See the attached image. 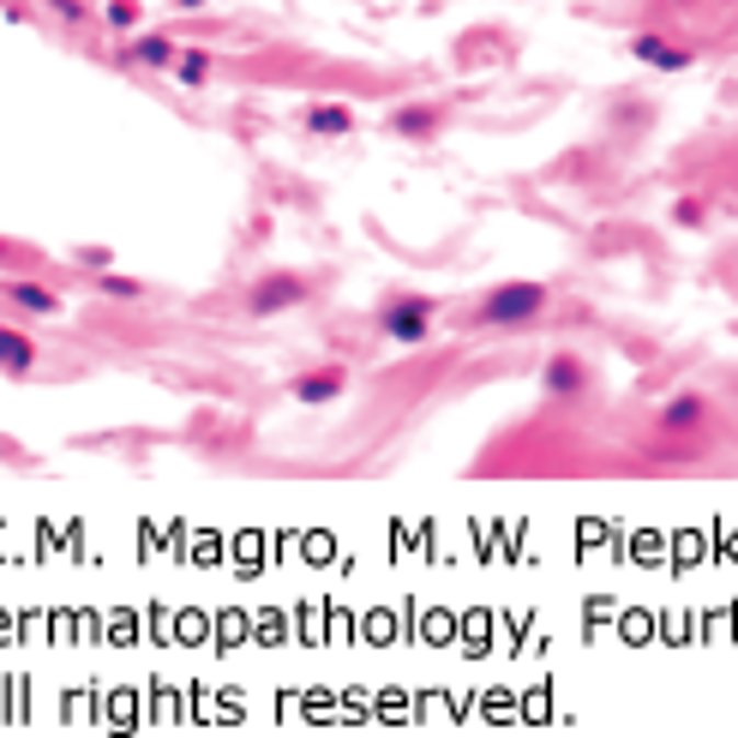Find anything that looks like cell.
Listing matches in <instances>:
<instances>
[{"instance_id":"cell-1","label":"cell","mask_w":738,"mask_h":738,"mask_svg":"<svg viewBox=\"0 0 738 738\" xmlns=\"http://www.w3.org/2000/svg\"><path fill=\"white\" fill-rule=\"evenodd\" d=\"M534 313H546V288L541 283H504L480 300V325H529Z\"/></svg>"},{"instance_id":"cell-2","label":"cell","mask_w":738,"mask_h":738,"mask_svg":"<svg viewBox=\"0 0 738 738\" xmlns=\"http://www.w3.org/2000/svg\"><path fill=\"white\" fill-rule=\"evenodd\" d=\"M378 325H385L390 342H402V349H415V342L432 337V300L427 295H397L378 307Z\"/></svg>"},{"instance_id":"cell-3","label":"cell","mask_w":738,"mask_h":738,"mask_svg":"<svg viewBox=\"0 0 738 738\" xmlns=\"http://www.w3.org/2000/svg\"><path fill=\"white\" fill-rule=\"evenodd\" d=\"M300 300H307V276L271 271V276H259V288L247 295V313L252 318H271V313H283V307H300Z\"/></svg>"},{"instance_id":"cell-4","label":"cell","mask_w":738,"mask_h":738,"mask_svg":"<svg viewBox=\"0 0 738 738\" xmlns=\"http://www.w3.org/2000/svg\"><path fill=\"white\" fill-rule=\"evenodd\" d=\"M342 390H349V366H313V373H300L295 385H288V397L295 402H307V409H318V402H337Z\"/></svg>"},{"instance_id":"cell-5","label":"cell","mask_w":738,"mask_h":738,"mask_svg":"<svg viewBox=\"0 0 738 738\" xmlns=\"http://www.w3.org/2000/svg\"><path fill=\"white\" fill-rule=\"evenodd\" d=\"M655 427L660 432H684V439H691V432H703L708 427V397H703V390H679L672 402H660Z\"/></svg>"},{"instance_id":"cell-6","label":"cell","mask_w":738,"mask_h":738,"mask_svg":"<svg viewBox=\"0 0 738 738\" xmlns=\"http://www.w3.org/2000/svg\"><path fill=\"white\" fill-rule=\"evenodd\" d=\"M631 55L643 60V67H655V72H684L691 67V48H679L672 36H655V31L631 36Z\"/></svg>"},{"instance_id":"cell-7","label":"cell","mask_w":738,"mask_h":738,"mask_svg":"<svg viewBox=\"0 0 738 738\" xmlns=\"http://www.w3.org/2000/svg\"><path fill=\"white\" fill-rule=\"evenodd\" d=\"M541 385H546V397H577V390L589 385V366H582L577 354H553V361L541 366Z\"/></svg>"},{"instance_id":"cell-8","label":"cell","mask_w":738,"mask_h":738,"mask_svg":"<svg viewBox=\"0 0 738 738\" xmlns=\"http://www.w3.org/2000/svg\"><path fill=\"white\" fill-rule=\"evenodd\" d=\"M31 366H36V342L24 330L0 325V373H31Z\"/></svg>"},{"instance_id":"cell-9","label":"cell","mask_w":738,"mask_h":738,"mask_svg":"<svg viewBox=\"0 0 738 738\" xmlns=\"http://www.w3.org/2000/svg\"><path fill=\"white\" fill-rule=\"evenodd\" d=\"M300 121H307V133H313V138H342V133L354 126V114L342 109V103H313L307 114H300Z\"/></svg>"},{"instance_id":"cell-10","label":"cell","mask_w":738,"mask_h":738,"mask_svg":"<svg viewBox=\"0 0 738 738\" xmlns=\"http://www.w3.org/2000/svg\"><path fill=\"white\" fill-rule=\"evenodd\" d=\"M7 300L24 313H60V295H48L43 283H31V276H19V283H7Z\"/></svg>"},{"instance_id":"cell-11","label":"cell","mask_w":738,"mask_h":738,"mask_svg":"<svg viewBox=\"0 0 738 738\" xmlns=\"http://www.w3.org/2000/svg\"><path fill=\"white\" fill-rule=\"evenodd\" d=\"M174 55H181V43H174V36H157V31H145L133 43V60L138 67H174Z\"/></svg>"},{"instance_id":"cell-12","label":"cell","mask_w":738,"mask_h":738,"mask_svg":"<svg viewBox=\"0 0 738 738\" xmlns=\"http://www.w3.org/2000/svg\"><path fill=\"white\" fill-rule=\"evenodd\" d=\"M174 79H181V84H205L211 79V55H205V48H181V55H174Z\"/></svg>"},{"instance_id":"cell-13","label":"cell","mask_w":738,"mask_h":738,"mask_svg":"<svg viewBox=\"0 0 738 738\" xmlns=\"http://www.w3.org/2000/svg\"><path fill=\"white\" fill-rule=\"evenodd\" d=\"M432 126H439V114H432V109H409V114H397V133H409V138H427Z\"/></svg>"},{"instance_id":"cell-14","label":"cell","mask_w":738,"mask_h":738,"mask_svg":"<svg viewBox=\"0 0 738 738\" xmlns=\"http://www.w3.org/2000/svg\"><path fill=\"white\" fill-rule=\"evenodd\" d=\"M103 19L114 24V31H133V24H138V0H109Z\"/></svg>"},{"instance_id":"cell-15","label":"cell","mask_w":738,"mask_h":738,"mask_svg":"<svg viewBox=\"0 0 738 738\" xmlns=\"http://www.w3.org/2000/svg\"><path fill=\"white\" fill-rule=\"evenodd\" d=\"M703 198H679V205H672V223H679V228H703Z\"/></svg>"},{"instance_id":"cell-16","label":"cell","mask_w":738,"mask_h":738,"mask_svg":"<svg viewBox=\"0 0 738 738\" xmlns=\"http://www.w3.org/2000/svg\"><path fill=\"white\" fill-rule=\"evenodd\" d=\"M96 288H103V295H114V300H133V295H138V283H133V276H103Z\"/></svg>"},{"instance_id":"cell-17","label":"cell","mask_w":738,"mask_h":738,"mask_svg":"<svg viewBox=\"0 0 738 738\" xmlns=\"http://www.w3.org/2000/svg\"><path fill=\"white\" fill-rule=\"evenodd\" d=\"M48 7H55L67 24H79V19H84V0H48Z\"/></svg>"},{"instance_id":"cell-18","label":"cell","mask_w":738,"mask_h":738,"mask_svg":"<svg viewBox=\"0 0 738 738\" xmlns=\"http://www.w3.org/2000/svg\"><path fill=\"white\" fill-rule=\"evenodd\" d=\"M79 264H96V271H103V264H109V247H84Z\"/></svg>"},{"instance_id":"cell-19","label":"cell","mask_w":738,"mask_h":738,"mask_svg":"<svg viewBox=\"0 0 738 738\" xmlns=\"http://www.w3.org/2000/svg\"><path fill=\"white\" fill-rule=\"evenodd\" d=\"M174 7H181V12H198V7H205V0H174Z\"/></svg>"}]
</instances>
